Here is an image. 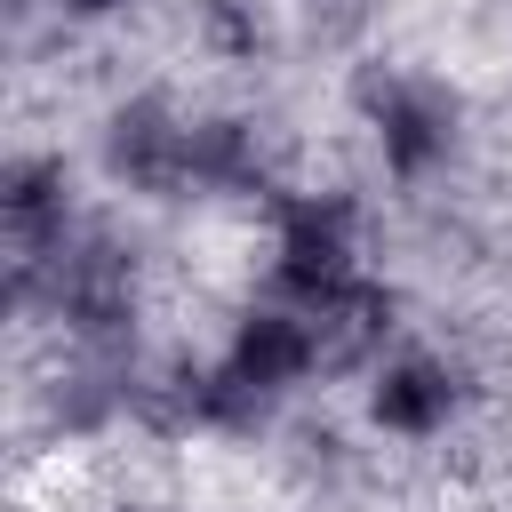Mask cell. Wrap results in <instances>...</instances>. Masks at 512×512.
I'll list each match as a JSON object with an SVG mask.
<instances>
[{
  "label": "cell",
  "mask_w": 512,
  "mask_h": 512,
  "mask_svg": "<svg viewBox=\"0 0 512 512\" xmlns=\"http://www.w3.org/2000/svg\"><path fill=\"white\" fill-rule=\"evenodd\" d=\"M352 112L368 128V152L376 168L400 184V192H424L456 168L464 152V88L424 72V64H360L352 72Z\"/></svg>",
  "instance_id": "cell-1"
},
{
  "label": "cell",
  "mask_w": 512,
  "mask_h": 512,
  "mask_svg": "<svg viewBox=\"0 0 512 512\" xmlns=\"http://www.w3.org/2000/svg\"><path fill=\"white\" fill-rule=\"evenodd\" d=\"M368 248V208L360 192L344 184H288L272 208H264V264H256V296H280V304H320L336 296L344 280H360Z\"/></svg>",
  "instance_id": "cell-2"
},
{
  "label": "cell",
  "mask_w": 512,
  "mask_h": 512,
  "mask_svg": "<svg viewBox=\"0 0 512 512\" xmlns=\"http://www.w3.org/2000/svg\"><path fill=\"white\" fill-rule=\"evenodd\" d=\"M184 144H192V112L168 88H136L96 120V168L112 192H136V200L184 208Z\"/></svg>",
  "instance_id": "cell-3"
},
{
  "label": "cell",
  "mask_w": 512,
  "mask_h": 512,
  "mask_svg": "<svg viewBox=\"0 0 512 512\" xmlns=\"http://www.w3.org/2000/svg\"><path fill=\"white\" fill-rule=\"evenodd\" d=\"M472 408V376L464 360L432 352V344H400L376 376H368V432L376 440H400V448H432L464 424Z\"/></svg>",
  "instance_id": "cell-4"
},
{
  "label": "cell",
  "mask_w": 512,
  "mask_h": 512,
  "mask_svg": "<svg viewBox=\"0 0 512 512\" xmlns=\"http://www.w3.org/2000/svg\"><path fill=\"white\" fill-rule=\"evenodd\" d=\"M80 224H88V208H80L72 160L64 152H8V168H0V248H8V272L48 264Z\"/></svg>",
  "instance_id": "cell-5"
},
{
  "label": "cell",
  "mask_w": 512,
  "mask_h": 512,
  "mask_svg": "<svg viewBox=\"0 0 512 512\" xmlns=\"http://www.w3.org/2000/svg\"><path fill=\"white\" fill-rule=\"evenodd\" d=\"M280 184V144L256 112H192V144H184V200H240V208H272Z\"/></svg>",
  "instance_id": "cell-6"
},
{
  "label": "cell",
  "mask_w": 512,
  "mask_h": 512,
  "mask_svg": "<svg viewBox=\"0 0 512 512\" xmlns=\"http://www.w3.org/2000/svg\"><path fill=\"white\" fill-rule=\"evenodd\" d=\"M304 320H312L320 384H344V376H360V384H368V376L400 352V288H392V280H376V272H360V280H344L336 296L304 304Z\"/></svg>",
  "instance_id": "cell-7"
},
{
  "label": "cell",
  "mask_w": 512,
  "mask_h": 512,
  "mask_svg": "<svg viewBox=\"0 0 512 512\" xmlns=\"http://www.w3.org/2000/svg\"><path fill=\"white\" fill-rule=\"evenodd\" d=\"M144 0H48V24H72V32H88V24H120V16H136Z\"/></svg>",
  "instance_id": "cell-8"
}]
</instances>
